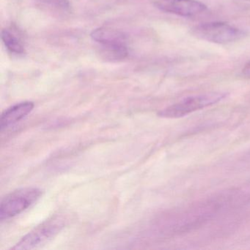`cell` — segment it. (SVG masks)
<instances>
[{
	"mask_svg": "<svg viewBox=\"0 0 250 250\" xmlns=\"http://www.w3.org/2000/svg\"><path fill=\"white\" fill-rule=\"evenodd\" d=\"M90 37L101 46H127L126 35L109 27H99L93 30Z\"/></svg>",
	"mask_w": 250,
	"mask_h": 250,
	"instance_id": "obj_7",
	"label": "cell"
},
{
	"mask_svg": "<svg viewBox=\"0 0 250 250\" xmlns=\"http://www.w3.org/2000/svg\"><path fill=\"white\" fill-rule=\"evenodd\" d=\"M33 102H24L13 105L4 111L0 119V128L3 131L25 118L33 111Z\"/></svg>",
	"mask_w": 250,
	"mask_h": 250,
	"instance_id": "obj_6",
	"label": "cell"
},
{
	"mask_svg": "<svg viewBox=\"0 0 250 250\" xmlns=\"http://www.w3.org/2000/svg\"><path fill=\"white\" fill-rule=\"evenodd\" d=\"M63 220L61 218H52L40 226L35 228L19 241L12 250H31L52 239L63 228Z\"/></svg>",
	"mask_w": 250,
	"mask_h": 250,
	"instance_id": "obj_4",
	"label": "cell"
},
{
	"mask_svg": "<svg viewBox=\"0 0 250 250\" xmlns=\"http://www.w3.org/2000/svg\"><path fill=\"white\" fill-rule=\"evenodd\" d=\"M100 55L106 61H122L128 56V47L127 46H101Z\"/></svg>",
	"mask_w": 250,
	"mask_h": 250,
	"instance_id": "obj_9",
	"label": "cell"
},
{
	"mask_svg": "<svg viewBox=\"0 0 250 250\" xmlns=\"http://www.w3.org/2000/svg\"><path fill=\"white\" fill-rule=\"evenodd\" d=\"M226 96V93L220 92L189 96L178 103L162 109L158 113V115L164 118H182L195 111L216 104L218 102L223 100Z\"/></svg>",
	"mask_w": 250,
	"mask_h": 250,
	"instance_id": "obj_1",
	"label": "cell"
},
{
	"mask_svg": "<svg viewBox=\"0 0 250 250\" xmlns=\"http://www.w3.org/2000/svg\"><path fill=\"white\" fill-rule=\"evenodd\" d=\"M42 7L57 14H68L71 12L69 0H35Z\"/></svg>",
	"mask_w": 250,
	"mask_h": 250,
	"instance_id": "obj_10",
	"label": "cell"
},
{
	"mask_svg": "<svg viewBox=\"0 0 250 250\" xmlns=\"http://www.w3.org/2000/svg\"><path fill=\"white\" fill-rule=\"evenodd\" d=\"M197 39L218 44H228L244 39L247 33L241 29L223 22H210L196 26L191 30Z\"/></svg>",
	"mask_w": 250,
	"mask_h": 250,
	"instance_id": "obj_2",
	"label": "cell"
},
{
	"mask_svg": "<svg viewBox=\"0 0 250 250\" xmlns=\"http://www.w3.org/2000/svg\"><path fill=\"white\" fill-rule=\"evenodd\" d=\"M2 40L6 49L11 53L21 55L25 53V49L21 42V39L18 36L11 31V30L5 29L2 31Z\"/></svg>",
	"mask_w": 250,
	"mask_h": 250,
	"instance_id": "obj_8",
	"label": "cell"
},
{
	"mask_svg": "<svg viewBox=\"0 0 250 250\" xmlns=\"http://www.w3.org/2000/svg\"><path fill=\"white\" fill-rule=\"evenodd\" d=\"M241 74H242L243 77H245V78L250 79V61L246 64L245 66L244 67L242 71H241Z\"/></svg>",
	"mask_w": 250,
	"mask_h": 250,
	"instance_id": "obj_11",
	"label": "cell"
},
{
	"mask_svg": "<svg viewBox=\"0 0 250 250\" xmlns=\"http://www.w3.org/2000/svg\"><path fill=\"white\" fill-rule=\"evenodd\" d=\"M154 5L164 12L183 17H194L207 10L206 5L196 0H155Z\"/></svg>",
	"mask_w": 250,
	"mask_h": 250,
	"instance_id": "obj_5",
	"label": "cell"
},
{
	"mask_svg": "<svg viewBox=\"0 0 250 250\" xmlns=\"http://www.w3.org/2000/svg\"><path fill=\"white\" fill-rule=\"evenodd\" d=\"M247 1H250V0H247Z\"/></svg>",
	"mask_w": 250,
	"mask_h": 250,
	"instance_id": "obj_13",
	"label": "cell"
},
{
	"mask_svg": "<svg viewBox=\"0 0 250 250\" xmlns=\"http://www.w3.org/2000/svg\"><path fill=\"white\" fill-rule=\"evenodd\" d=\"M247 157H248L249 159H250V151L249 152L248 154H247Z\"/></svg>",
	"mask_w": 250,
	"mask_h": 250,
	"instance_id": "obj_12",
	"label": "cell"
},
{
	"mask_svg": "<svg viewBox=\"0 0 250 250\" xmlns=\"http://www.w3.org/2000/svg\"><path fill=\"white\" fill-rule=\"evenodd\" d=\"M42 190L35 187L20 188L4 197L0 206V219H11L33 206L42 197Z\"/></svg>",
	"mask_w": 250,
	"mask_h": 250,
	"instance_id": "obj_3",
	"label": "cell"
}]
</instances>
